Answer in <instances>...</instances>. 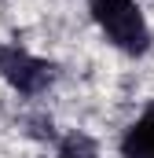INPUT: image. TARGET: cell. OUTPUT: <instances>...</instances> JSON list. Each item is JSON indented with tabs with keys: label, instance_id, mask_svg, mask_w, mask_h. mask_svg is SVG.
I'll use <instances>...</instances> for the list:
<instances>
[{
	"label": "cell",
	"instance_id": "6da1fadb",
	"mask_svg": "<svg viewBox=\"0 0 154 158\" xmlns=\"http://www.w3.org/2000/svg\"><path fill=\"white\" fill-rule=\"evenodd\" d=\"M92 15H95V22L103 26V33L114 40L117 48H125L132 55L151 48L147 22H143V15L136 11L132 0H92Z\"/></svg>",
	"mask_w": 154,
	"mask_h": 158
},
{
	"label": "cell",
	"instance_id": "7a4b0ae2",
	"mask_svg": "<svg viewBox=\"0 0 154 158\" xmlns=\"http://www.w3.org/2000/svg\"><path fill=\"white\" fill-rule=\"evenodd\" d=\"M0 74L7 77L11 88L33 96V92H40V88L51 85V63L33 59V55L22 52V48H0Z\"/></svg>",
	"mask_w": 154,
	"mask_h": 158
},
{
	"label": "cell",
	"instance_id": "3957f363",
	"mask_svg": "<svg viewBox=\"0 0 154 158\" xmlns=\"http://www.w3.org/2000/svg\"><path fill=\"white\" fill-rule=\"evenodd\" d=\"M121 155H125V158H154V107L125 132Z\"/></svg>",
	"mask_w": 154,
	"mask_h": 158
},
{
	"label": "cell",
	"instance_id": "277c9868",
	"mask_svg": "<svg viewBox=\"0 0 154 158\" xmlns=\"http://www.w3.org/2000/svg\"><path fill=\"white\" fill-rule=\"evenodd\" d=\"M63 158H95V155H74V151H63Z\"/></svg>",
	"mask_w": 154,
	"mask_h": 158
}]
</instances>
